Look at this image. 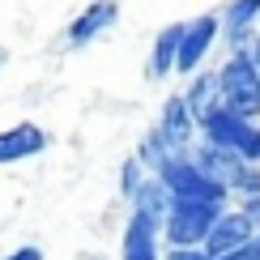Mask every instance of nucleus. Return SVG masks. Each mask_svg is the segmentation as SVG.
I'll return each instance as SVG.
<instances>
[{
    "mask_svg": "<svg viewBox=\"0 0 260 260\" xmlns=\"http://www.w3.org/2000/svg\"><path fill=\"white\" fill-rule=\"evenodd\" d=\"M5 260H43V252L39 247H17V252H9Z\"/></svg>",
    "mask_w": 260,
    "mask_h": 260,
    "instance_id": "nucleus-21",
    "label": "nucleus"
},
{
    "mask_svg": "<svg viewBox=\"0 0 260 260\" xmlns=\"http://www.w3.org/2000/svg\"><path fill=\"white\" fill-rule=\"evenodd\" d=\"M247 56H252V64H256V73H260V47H252V51H247Z\"/></svg>",
    "mask_w": 260,
    "mask_h": 260,
    "instance_id": "nucleus-22",
    "label": "nucleus"
},
{
    "mask_svg": "<svg viewBox=\"0 0 260 260\" xmlns=\"http://www.w3.org/2000/svg\"><path fill=\"white\" fill-rule=\"evenodd\" d=\"M158 179H162V188L171 192V201H205V205H222L226 192H231V188H222L218 179L205 175V171H201L188 154H175L167 167L158 171Z\"/></svg>",
    "mask_w": 260,
    "mask_h": 260,
    "instance_id": "nucleus-2",
    "label": "nucleus"
},
{
    "mask_svg": "<svg viewBox=\"0 0 260 260\" xmlns=\"http://www.w3.org/2000/svg\"><path fill=\"white\" fill-rule=\"evenodd\" d=\"M124 260H158V231L137 213L124 226Z\"/></svg>",
    "mask_w": 260,
    "mask_h": 260,
    "instance_id": "nucleus-12",
    "label": "nucleus"
},
{
    "mask_svg": "<svg viewBox=\"0 0 260 260\" xmlns=\"http://www.w3.org/2000/svg\"><path fill=\"white\" fill-rule=\"evenodd\" d=\"M256 17H260V0H235V5L226 9V30H231V39L243 43L247 26H252Z\"/></svg>",
    "mask_w": 260,
    "mask_h": 260,
    "instance_id": "nucleus-16",
    "label": "nucleus"
},
{
    "mask_svg": "<svg viewBox=\"0 0 260 260\" xmlns=\"http://www.w3.org/2000/svg\"><path fill=\"white\" fill-rule=\"evenodd\" d=\"M137 188H141V162L133 158V162H124V192L133 197Z\"/></svg>",
    "mask_w": 260,
    "mask_h": 260,
    "instance_id": "nucleus-18",
    "label": "nucleus"
},
{
    "mask_svg": "<svg viewBox=\"0 0 260 260\" xmlns=\"http://www.w3.org/2000/svg\"><path fill=\"white\" fill-rule=\"evenodd\" d=\"M218 94H222V107L226 111H235L239 120L252 124L260 115V73L247 51H235L231 60L222 64L218 73Z\"/></svg>",
    "mask_w": 260,
    "mask_h": 260,
    "instance_id": "nucleus-1",
    "label": "nucleus"
},
{
    "mask_svg": "<svg viewBox=\"0 0 260 260\" xmlns=\"http://www.w3.org/2000/svg\"><path fill=\"white\" fill-rule=\"evenodd\" d=\"M133 201H137V218H145L154 231H162V218H167V209H171V192L162 188V179H145L133 192Z\"/></svg>",
    "mask_w": 260,
    "mask_h": 260,
    "instance_id": "nucleus-11",
    "label": "nucleus"
},
{
    "mask_svg": "<svg viewBox=\"0 0 260 260\" xmlns=\"http://www.w3.org/2000/svg\"><path fill=\"white\" fill-rule=\"evenodd\" d=\"M222 205H205V201H171L167 218H162V235L171 247H197L209 239L213 222H218Z\"/></svg>",
    "mask_w": 260,
    "mask_h": 260,
    "instance_id": "nucleus-3",
    "label": "nucleus"
},
{
    "mask_svg": "<svg viewBox=\"0 0 260 260\" xmlns=\"http://www.w3.org/2000/svg\"><path fill=\"white\" fill-rule=\"evenodd\" d=\"M171 158H175V149H171L167 141H162V133H158V128H154V133H145V141H141V149H137V162H141V167H149V171L158 175V171L167 167Z\"/></svg>",
    "mask_w": 260,
    "mask_h": 260,
    "instance_id": "nucleus-15",
    "label": "nucleus"
},
{
    "mask_svg": "<svg viewBox=\"0 0 260 260\" xmlns=\"http://www.w3.org/2000/svg\"><path fill=\"white\" fill-rule=\"evenodd\" d=\"M115 17H120L115 0H99V5H90V9H85V13L69 26V43H73V47H81V43L99 39L103 30H111V26H115Z\"/></svg>",
    "mask_w": 260,
    "mask_h": 260,
    "instance_id": "nucleus-9",
    "label": "nucleus"
},
{
    "mask_svg": "<svg viewBox=\"0 0 260 260\" xmlns=\"http://www.w3.org/2000/svg\"><path fill=\"white\" fill-rule=\"evenodd\" d=\"M47 149V133L39 124H13L0 133V167L9 162H21V158H35Z\"/></svg>",
    "mask_w": 260,
    "mask_h": 260,
    "instance_id": "nucleus-7",
    "label": "nucleus"
},
{
    "mask_svg": "<svg viewBox=\"0 0 260 260\" xmlns=\"http://www.w3.org/2000/svg\"><path fill=\"white\" fill-rule=\"evenodd\" d=\"M183 99H188L192 115H197V124H201L213 107H222V103H218V99H222V94H218V77H213V73H205V77L192 85V94H183Z\"/></svg>",
    "mask_w": 260,
    "mask_h": 260,
    "instance_id": "nucleus-14",
    "label": "nucleus"
},
{
    "mask_svg": "<svg viewBox=\"0 0 260 260\" xmlns=\"http://www.w3.org/2000/svg\"><path fill=\"white\" fill-rule=\"evenodd\" d=\"M235 188L247 192V197H260V171H247V167H243V175L235 179Z\"/></svg>",
    "mask_w": 260,
    "mask_h": 260,
    "instance_id": "nucleus-17",
    "label": "nucleus"
},
{
    "mask_svg": "<svg viewBox=\"0 0 260 260\" xmlns=\"http://www.w3.org/2000/svg\"><path fill=\"white\" fill-rule=\"evenodd\" d=\"M256 239V226L247 222V213H218V222H213V231H209V239L201 243V252L209 256V260H222V256H231V252H239V247H247Z\"/></svg>",
    "mask_w": 260,
    "mask_h": 260,
    "instance_id": "nucleus-5",
    "label": "nucleus"
},
{
    "mask_svg": "<svg viewBox=\"0 0 260 260\" xmlns=\"http://www.w3.org/2000/svg\"><path fill=\"white\" fill-rule=\"evenodd\" d=\"M179 39H183V26H167L154 43V60H149V73L154 77H167L175 69V56H179Z\"/></svg>",
    "mask_w": 260,
    "mask_h": 260,
    "instance_id": "nucleus-13",
    "label": "nucleus"
},
{
    "mask_svg": "<svg viewBox=\"0 0 260 260\" xmlns=\"http://www.w3.org/2000/svg\"><path fill=\"white\" fill-rule=\"evenodd\" d=\"M218 30H222V21L213 17V13H201V17H192V21H183V39H179L175 69H179V73H192V69H197V64L209 56Z\"/></svg>",
    "mask_w": 260,
    "mask_h": 260,
    "instance_id": "nucleus-6",
    "label": "nucleus"
},
{
    "mask_svg": "<svg viewBox=\"0 0 260 260\" xmlns=\"http://www.w3.org/2000/svg\"><path fill=\"white\" fill-rule=\"evenodd\" d=\"M167 260H209V256H205L201 247H171Z\"/></svg>",
    "mask_w": 260,
    "mask_h": 260,
    "instance_id": "nucleus-19",
    "label": "nucleus"
},
{
    "mask_svg": "<svg viewBox=\"0 0 260 260\" xmlns=\"http://www.w3.org/2000/svg\"><path fill=\"white\" fill-rule=\"evenodd\" d=\"M192 162H197V167H201L209 179H218L222 188H235V179H239V175H243V167H247V162H239L231 149H218V145H205Z\"/></svg>",
    "mask_w": 260,
    "mask_h": 260,
    "instance_id": "nucleus-10",
    "label": "nucleus"
},
{
    "mask_svg": "<svg viewBox=\"0 0 260 260\" xmlns=\"http://www.w3.org/2000/svg\"><path fill=\"white\" fill-rule=\"evenodd\" d=\"M201 128H205V137H209V145L231 149L239 162H260V128H252L247 120H239L235 111L213 107V111L201 120Z\"/></svg>",
    "mask_w": 260,
    "mask_h": 260,
    "instance_id": "nucleus-4",
    "label": "nucleus"
},
{
    "mask_svg": "<svg viewBox=\"0 0 260 260\" xmlns=\"http://www.w3.org/2000/svg\"><path fill=\"white\" fill-rule=\"evenodd\" d=\"M192 128H197V115H192L188 99H183V94H171V99H167V111H162V124H158L162 141H167L175 154H183V145L192 141Z\"/></svg>",
    "mask_w": 260,
    "mask_h": 260,
    "instance_id": "nucleus-8",
    "label": "nucleus"
},
{
    "mask_svg": "<svg viewBox=\"0 0 260 260\" xmlns=\"http://www.w3.org/2000/svg\"><path fill=\"white\" fill-rule=\"evenodd\" d=\"M252 260H260V239H256V256H252Z\"/></svg>",
    "mask_w": 260,
    "mask_h": 260,
    "instance_id": "nucleus-23",
    "label": "nucleus"
},
{
    "mask_svg": "<svg viewBox=\"0 0 260 260\" xmlns=\"http://www.w3.org/2000/svg\"><path fill=\"white\" fill-rule=\"evenodd\" d=\"M243 213H247V222H252V226H260V197H247Z\"/></svg>",
    "mask_w": 260,
    "mask_h": 260,
    "instance_id": "nucleus-20",
    "label": "nucleus"
}]
</instances>
